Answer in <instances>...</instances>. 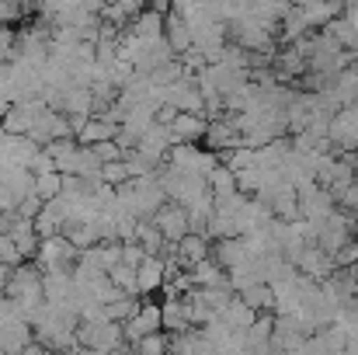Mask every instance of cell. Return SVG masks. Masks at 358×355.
I'll use <instances>...</instances> for the list:
<instances>
[{
  "instance_id": "6da1fadb",
  "label": "cell",
  "mask_w": 358,
  "mask_h": 355,
  "mask_svg": "<svg viewBox=\"0 0 358 355\" xmlns=\"http://www.w3.org/2000/svg\"><path fill=\"white\" fill-rule=\"evenodd\" d=\"M35 261H38L45 272H49V268H70V272H73V268H77V261H80V247H77L66 234L42 237Z\"/></svg>"
},
{
  "instance_id": "7a4b0ae2",
  "label": "cell",
  "mask_w": 358,
  "mask_h": 355,
  "mask_svg": "<svg viewBox=\"0 0 358 355\" xmlns=\"http://www.w3.org/2000/svg\"><path fill=\"white\" fill-rule=\"evenodd\" d=\"M122 328H125V342L136 349V342L143 338V335H153V331H160L164 328V310L160 307H139L129 321H122Z\"/></svg>"
},
{
  "instance_id": "3957f363",
  "label": "cell",
  "mask_w": 358,
  "mask_h": 355,
  "mask_svg": "<svg viewBox=\"0 0 358 355\" xmlns=\"http://www.w3.org/2000/svg\"><path fill=\"white\" fill-rule=\"evenodd\" d=\"M115 132H119V122L108 116H91L84 122V129L77 132V139L80 143H87V146H94V143H101V139H115Z\"/></svg>"
},
{
  "instance_id": "277c9868",
  "label": "cell",
  "mask_w": 358,
  "mask_h": 355,
  "mask_svg": "<svg viewBox=\"0 0 358 355\" xmlns=\"http://www.w3.org/2000/svg\"><path fill=\"white\" fill-rule=\"evenodd\" d=\"M136 279H139V293H150L164 282V261L157 254H146L139 265H136Z\"/></svg>"
},
{
  "instance_id": "5b68a950",
  "label": "cell",
  "mask_w": 358,
  "mask_h": 355,
  "mask_svg": "<svg viewBox=\"0 0 358 355\" xmlns=\"http://www.w3.org/2000/svg\"><path fill=\"white\" fill-rule=\"evenodd\" d=\"M63 192V171H42V174H35V195L42 199V202H49V199H56Z\"/></svg>"
},
{
  "instance_id": "8992f818",
  "label": "cell",
  "mask_w": 358,
  "mask_h": 355,
  "mask_svg": "<svg viewBox=\"0 0 358 355\" xmlns=\"http://www.w3.org/2000/svg\"><path fill=\"white\" fill-rule=\"evenodd\" d=\"M157 227L164 230V237H181L185 234V227H188V220H185L181 209L164 206V209H157Z\"/></svg>"
},
{
  "instance_id": "52a82bcc",
  "label": "cell",
  "mask_w": 358,
  "mask_h": 355,
  "mask_svg": "<svg viewBox=\"0 0 358 355\" xmlns=\"http://www.w3.org/2000/svg\"><path fill=\"white\" fill-rule=\"evenodd\" d=\"M108 279L119 286L122 293H136L139 289V279H136V265H129V261H115L112 268H108Z\"/></svg>"
},
{
  "instance_id": "ba28073f",
  "label": "cell",
  "mask_w": 358,
  "mask_h": 355,
  "mask_svg": "<svg viewBox=\"0 0 358 355\" xmlns=\"http://www.w3.org/2000/svg\"><path fill=\"white\" fill-rule=\"evenodd\" d=\"M129 178H132V171H129V164H125V160H105V164H101V181H108V185H115V188H119L122 181H129Z\"/></svg>"
},
{
  "instance_id": "9c48e42d",
  "label": "cell",
  "mask_w": 358,
  "mask_h": 355,
  "mask_svg": "<svg viewBox=\"0 0 358 355\" xmlns=\"http://www.w3.org/2000/svg\"><path fill=\"white\" fill-rule=\"evenodd\" d=\"M202 129H206V125H202L199 118H192V116H174L171 136H174V139H195V136H199Z\"/></svg>"
},
{
  "instance_id": "30bf717a",
  "label": "cell",
  "mask_w": 358,
  "mask_h": 355,
  "mask_svg": "<svg viewBox=\"0 0 358 355\" xmlns=\"http://www.w3.org/2000/svg\"><path fill=\"white\" fill-rule=\"evenodd\" d=\"M132 32L136 35H143V39H160V14H139L136 18V25H132Z\"/></svg>"
},
{
  "instance_id": "8fae6325",
  "label": "cell",
  "mask_w": 358,
  "mask_h": 355,
  "mask_svg": "<svg viewBox=\"0 0 358 355\" xmlns=\"http://www.w3.org/2000/svg\"><path fill=\"white\" fill-rule=\"evenodd\" d=\"M10 60H17V35L7 25H0V63H10Z\"/></svg>"
},
{
  "instance_id": "7c38bea8",
  "label": "cell",
  "mask_w": 358,
  "mask_h": 355,
  "mask_svg": "<svg viewBox=\"0 0 358 355\" xmlns=\"http://www.w3.org/2000/svg\"><path fill=\"white\" fill-rule=\"evenodd\" d=\"M0 261H7V265H21V261H28V258L21 254V247L14 244V237L10 234H0Z\"/></svg>"
},
{
  "instance_id": "4fadbf2b",
  "label": "cell",
  "mask_w": 358,
  "mask_h": 355,
  "mask_svg": "<svg viewBox=\"0 0 358 355\" xmlns=\"http://www.w3.org/2000/svg\"><path fill=\"white\" fill-rule=\"evenodd\" d=\"M167 39L174 42V49H188V39H192V35H188V28H185L181 18H171V21H167Z\"/></svg>"
},
{
  "instance_id": "5bb4252c",
  "label": "cell",
  "mask_w": 358,
  "mask_h": 355,
  "mask_svg": "<svg viewBox=\"0 0 358 355\" xmlns=\"http://www.w3.org/2000/svg\"><path fill=\"white\" fill-rule=\"evenodd\" d=\"M202 254H206V247H202L199 237H185V240H181V258H185V261H199Z\"/></svg>"
},
{
  "instance_id": "9a60e30c",
  "label": "cell",
  "mask_w": 358,
  "mask_h": 355,
  "mask_svg": "<svg viewBox=\"0 0 358 355\" xmlns=\"http://www.w3.org/2000/svg\"><path fill=\"white\" fill-rule=\"evenodd\" d=\"M164 345H167V342H164L157 331H153V335H143V338L136 342V349H139V352H160Z\"/></svg>"
},
{
  "instance_id": "2e32d148",
  "label": "cell",
  "mask_w": 358,
  "mask_h": 355,
  "mask_svg": "<svg viewBox=\"0 0 358 355\" xmlns=\"http://www.w3.org/2000/svg\"><path fill=\"white\" fill-rule=\"evenodd\" d=\"M10 272H14V265H7V261H0V293L7 289V282H10Z\"/></svg>"
}]
</instances>
